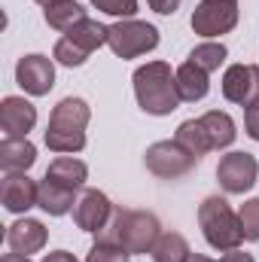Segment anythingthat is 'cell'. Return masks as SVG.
<instances>
[{
	"label": "cell",
	"mask_w": 259,
	"mask_h": 262,
	"mask_svg": "<svg viewBox=\"0 0 259 262\" xmlns=\"http://www.w3.org/2000/svg\"><path fill=\"white\" fill-rule=\"evenodd\" d=\"M134 98L137 107L149 116H171L180 107V89H177V70L168 61H146L134 70Z\"/></svg>",
	"instance_id": "1"
},
{
	"label": "cell",
	"mask_w": 259,
	"mask_h": 262,
	"mask_svg": "<svg viewBox=\"0 0 259 262\" xmlns=\"http://www.w3.org/2000/svg\"><path fill=\"white\" fill-rule=\"evenodd\" d=\"M92 119V107L82 98H61L52 107L49 125H46V146L58 156H73L79 149H85V125Z\"/></svg>",
	"instance_id": "2"
},
{
	"label": "cell",
	"mask_w": 259,
	"mask_h": 262,
	"mask_svg": "<svg viewBox=\"0 0 259 262\" xmlns=\"http://www.w3.org/2000/svg\"><path fill=\"white\" fill-rule=\"evenodd\" d=\"M98 235L119 241L131 256L134 253H153L156 241L162 238V223L149 210H122L119 207V210H113V220L107 223V229Z\"/></svg>",
	"instance_id": "3"
},
{
	"label": "cell",
	"mask_w": 259,
	"mask_h": 262,
	"mask_svg": "<svg viewBox=\"0 0 259 262\" xmlns=\"http://www.w3.org/2000/svg\"><path fill=\"white\" fill-rule=\"evenodd\" d=\"M198 226H201L204 241L213 250H235L244 241L241 216L232 210V204L223 195H210L198 204Z\"/></svg>",
	"instance_id": "4"
},
{
	"label": "cell",
	"mask_w": 259,
	"mask_h": 262,
	"mask_svg": "<svg viewBox=\"0 0 259 262\" xmlns=\"http://www.w3.org/2000/svg\"><path fill=\"white\" fill-rule=\"evenodd\" d=\"M107 37H110V28L101 25L98 18H89V15H85V18L76 21L70 31H64V37H61V40L55 43V49H52V58L64 67H82L95 49L107 46Z\"/></svg>",
	"instance_id": "5"
},
{
	"label": "cell",
	"mask_w": 259,
	"mask_h": 262,
	"mask_svg": "<svg viewBox=\"0 0 259 262\" xmlns=\"http://www.w3.org/2000/svg\"><path fill=\"white\" fill-rule=\"evenodd\" d=\"M107 46L113 49L116 58L128 61L137 55H146L159 46V28L149 21H137V18H122L116 25H110V37Z\"/></svg>",
	"instance_id": "6"
},
{
	"label": "cell",
	"mask_w": 259,
	"mask_h": 262,
	"mask_svg": "<svg viewBox=\"0 0 259 262\" xmlns=\"http://www.w3.org/2000/svg\"><path fill=\"white\" fill-rule=\"evenodd\" d=\"M198 162H201V159L192 156V152H189L183 143H177V140H159V143L146 146V152H143L146 171H149L153 177H159V180L186 177Z\"/></svg>",
	"instance_id": "7"
},
{
	"label": "cell",
	"mask_w": 259,
	"mask_h": 262,
	"mask_svg": "<svg viewBox=\"0 0 259 262\" xmlns=\"http://www.w3.org/2000/svg\"><path fill=\"white\" fill-rule=\"evenodd\" d=\"M192 31L204 40L223 37L238 25V0H201L189 18Z\"/></svg>",
	"instance_id": "8"
},
{
	"label": "cell",
	"mask_w": 259,
	"mask_h": 262,
	"mask_svg": "<svg viewBox=\"0 0 259 262\" xmlns=\"http://www.w3.org/2000/svg\"><path fill=\"white\" fill-rule=\"evenodd\" d=\"M259 177V162L250 152H229L217 165V180L229 195H244Z\"/></svg>",
	"instance_id": "9"
},
{
	"label": "cell",
	"mask_w": 259,
	"mask_h": 262,
	"mask_svg": "<svg viewBox=\"0 0 259 262\" xmlns=\"http://www.w3.org/2000/svg\"><path fill=\"white\" fill-rule=\"evenodd\" d=\"M113 210L116 207L110 204V198L104 195L101 189H82L79 198H76V204H73V223H76V229L98 235L113 220Z\"/></svg>",
	"instance_id": "10"
},
{
	"label": "cell",
	"mask_w": 259,
	"mask_h": 262,
	"mask_svg": "<svg viewBox=\"0 0 259 262\" xmlns=\"http://www.w3.org/2000/svg\"><path fill=\"white\" fill-rule=\"evenodd\" d=\"M15 82H18L28 95H34V98L49 95L52 85H55V64H52V58H46V55H40V52L21 55L18 64H15Z\"/></svg>",
	"instance_id": "11"
},
{
	"label": "cell",
	"mask_w": 259,
	"mask_h": 262,
	"mask_svg": "<svg viewBox=\"0 0 259 262\" xmlns=\"http://www.w3.org/2000/svg\"><path fill=\"white\" fill-rule=\"evenodd\" d=\"M223 98L241 107L259 101V64H232L223 73Z\"/></svg>",
	"instance_id": "12"
},
{
	"label": "cell",
	"mask_w": 259,
	"mask_h": 262,
	"mask_svg": "<svg viewBox=\"0 0 259 262\" xmlns=\"http://www.w3.org/2000/svg\"><path fill=\"white\" fill-rule=\"evenodd\" d=\"M37 198H40V183H34L28 177V171L3 177V183H0V201H3V207L9 213H25V210L37 207Z\"/></svg>",
	"instance_id": "13"
},
{
	"label": "cell",
	"mask_w": 259,
	"mask_h": 262,
	"mask_svg": "<svg viewBox=\"0 0 259 262\" xmlns=\"http://www.w3.org/2000/svg\"><path fill=\"white\" fill-rule=\"evenodd\" d=\"M37 125V107L18 95L3 98L0 104V128L3 137H28V131Z\"/></svg>",
	"instance_id": "14"
},
{
	"label": "cell",
	"mask_w": 259,
	"mask_h": 262,
	"mask_svg": "<svg viewBox=\"0 0 259 262\" xmlns=\"http://www.w3.org/2000/svg\"><path fill=\"white\" fill-rule=\"evenodd\" d=\"M46 238H49V229H46L40 220H31V216L15 220V223L6 229V244H9V250H12V253H25V256L40 253V250L46 247Z\"/></svg>",
	"instance_id": "15"
},
{
	"label": "cell",
	"mask_w": 259,
	"mask_h": 262,
	"mask_svg": "<svg viewBox=\"0 0 259 262\" xmlns=\"http://www.w3.org/2000/svg\"><path fill=\"white\" fill-rule=\"evenodd\" d=\"M37 162V146L28 137H3L0 140V168L6 174H18L34 168Z\"/></svg>",
	"instance_id": "16"
},
{
	"label": "cell",
	"mask_w": 259,
	"mask_h": 262,
	"mask_svg": "<svg viewBox=\"0 0 259 262\" xmlns=\"http://www.w3.org/2000/svg\"><path fill=\"white\" fill-rule=\"evenodd\" d=\"M85 177H89L85 162H79V159H73V156H58V159H52L49 168H46V180H52V183H58V186H64V189H73V192L82 189Z\"/></svg>",
	"instance_id": "17"
},
{
	"label": "cell",
	"mask_w": 259,
	"mask_h": 262,
	"mask_svg": "<svg viewBox=\"0 0 259 262\" xmlns=\"http://www.w3.org/2000/svg\"><path fill=\"white\" fill-rule=\"evenodd\" d=\"M198 122H201V128H204L207 140H210V149H226L238 137L235 119L229 113H223V110H207L204 116H198Z\"/></svg>",
	"instance_id": "18"
},
{
	"label": "cell",
	"mask_w": 259,
	"mask_h": 262,
	"mask_svg": "<svg viewBox=\"0 0 259 262\" xmlns=\"http://www.w3.org/2000/svg\"><path fill=\"white\" fill-rule=\"evenodd\" d=\"M210 73L207 70H201L198 64L192 61H183V64L177 67V89H180V98L183 101H204L207 98V92H210V79H207Z\"/></svg>",
	"instance_id": "19"
},
{
	"label": "cell",
	"mask_w": 259,
	"mask_h": 262,
	"mask_svg": "<svg viewBox=\"0 0 259 262\" xmlns=\"http://www.w3.org/2000/svg\"><path fill=\"white\" fill-rule=\"evenodd\" d=\"M76 192L73 189H64V186H58V183H52V180H40V198H37V207L40 210H46L49 216H64L73 210V204H76Z\"/></svg>",
	"instance_id": "20"
},
{
	"label": "cell",
	"mask_w": 259,
	"mask_h": 262,
	"mask_svg": "<svg viewBox=\"0 0 259 262\" xmlns=\"http://www.w3.org/2000/svg\"><path fill=\"white\" fill-rule=\"evenodd\" d=\"M149 256H153V262H189L192 250H189V241L180 232H162V238L156 241Z\"/></svg>",
	"instance_id": "21"
},
{
	"label": "cell",
	"mask_w": 259,
	"mask_h": 262,
	"mask_svg": "<svg viewBox=\"0 0 259 262\" xmlns=\"http://www.w3.org/2000/svg\"><path fill=\"white\" fill-rule=\"evenodd\" d=\"M43 18H46L49 28H55V31L64 34V31H70L76 21L85 18V6L76 3V0H58V3H52V6L43 9Z\"/></svg>",
	"instance_id": "22"
},
{
	"label": "cell",
	"mask_w": 259,
	"mask_h": 262,
	"mask_svg": "<svg viewBox=\"0 0 259 262\" xmlns=\"http://www.w3.org/2000/svg\"><path fill=\"white\" fill-rule=\"evenodd\" d=\"M174 140L177 143H183L192 156H207L210 152V140H207V134L201 128V122L198 119H186V122H180L177 125V134H174Z\"/></svg>",
	"instance_id": "23"
},
{
	"label": "cell",
	"mask_w": 259,
	"mask_h": 262,
	"mask_svg": "<svg viewBox=\"0 0 259 262\" xmlns=\"http://www.w3.org/2000/svg\"><path fill=\"white\" fill-rule=\"evenodd\" d=\"M85 262H131V253L119 244V241H113V238H107V235H98V241L92 244Z\"/></svg>",
	"instance_id": "24"
},
{
	"label": "cell",
	"mask_w": 259,
	"mask_h": 262,
	"mask_svg": "<svg viewBox=\"0 0 259 262\" xmlns=\"http://www.w3.org/2000/svg\"><path fill=\"white\" fill-rule=\"evenodd\" d=\"M226 55L229 52H226L223 43H210L207 40V43H198L192 52H189V61L198 64L201 70H207V73H213V70H220V64L226 61Z\"/></svg>",
	"instance_id": "25"
},
{
	"label": "cell",
	"mask_w": 259,
	"mask_h": 262,
	"mask_svg": "<svg viewBox=\"0 0 259 262\" xmlns=\"http://www.w3.org/2000/svg\"><path fill=\"white\" fill-rule=\"evenodd\" d=\"M241 216V229H244V241H259V198H250L238 207Z\"/></svg>",
	"instance_id": "26"
},
{
	"label": "cell",
	"mask_w": 259,
	"mask_h": 262,
	"mask_svg": "<svg viewBox=\"0 0 259 262\" xmlns=\"http://www.w3.org/2000/svg\"><path fill=\"white\" fill-rule=\"evenodd\" d=\"M98 12H107V15H113V18H131L134 12H137V0H89Z\"/></svg>",
	"instance_id": "27"
},
{
	"label": "cell",
	"mask_w": 259,
	"mask_h": 262,
	"mask_svg": "<svg viewBox=\"0 0 259 262\" xmlns=\"http://www.w3.org/2000/svg\"><path fill=\"white\" fill-rule=\"evenodd\" d=\"M244 131L250 140H259V101L244 107Z\"/></svg>",
	"instance_id": "28"
},
{
	"label": "cell",
	"mask_w": 259,
	"mask_h": 262,
	"mask_svg": "<svg viewBox=\"0 0 259 262\" xmlns=\"http://www.w3.org/2000/svg\"><path fill=\"white\" fill-rule=\"evenodd\" d=\"M146 3H149V9L159 12V15H174V12L180 9V0H146Z\"/></svg>",
	"instance_id": "29"
},
{
	"label": "cell",
	"mask_w": 259,
	"mask_h": 262,
	"mask_svg": "<svg viewBox=\"0 0 259 262\" xmlns=\"http://www.w3.org/2000/svg\"><path fill=\"white\" fill-rule=\"evenodd\" d=\"M220 262H256V259H253L250 253H244V250H238V247H235V250H226Z\"/></svg>",
	"instance_id": "30"
},
{
	"label": "cell",
	"mask_w": 259,
	"mask_h": 262,
	"mask_svg": "<svg viewBox=\"0 0 259 262\" xmlns=\"http://www.w3.org/2000/svg\"><path fill=\"white\" fill-rule=\"evenodd\" d=\"M43 262H79L73 253H67V250H52V253H46Z\"/></svg>",
	"instance_id": "31"
},
{
	"label": "cell",
	"mask_w": 259,
	"mask_h": 262,
	"mask_svg": "<svg viewBox=\"0 0 259 262\" xmlns=\"http://www.w3.org/2000/svg\"><path fill=\"white\" fill-rule=\"evenodd\" d=\"M0 262H31V259H28L25 253H6V256H3Z\"/></svg>",
	"instance_id": "32"
},
{
	"label": "cell",
	"mask_w": 259,
	"mask_h": 262,
	"mask_svg": "<svg viewBox=\"0 0 259 262\" xmlns=\"http://www.w3.org/2000/svg\"><path fill=\"white\" fill-rule=\"evenodd\" d=\"M189 262H213V259H210V256H201V253H192V259Z\"/></svg>",
	"instance_id": "33"
},
{
	"label": "cell",
	"mask_w": 259,
	"mask_h": 262,
	"mask_svg": "<svg viewBox=\"0 0 259 262\" xmlns=\"http://www.w3.org/2000/svg\"><path fill=\"white\" fill-rule=\"evenodd\" d=\"M34 3H40V6L46 9V6H52V3H58V0H34Z\"/></svg>",
	"instance_id": "34"
}]
</instances>
